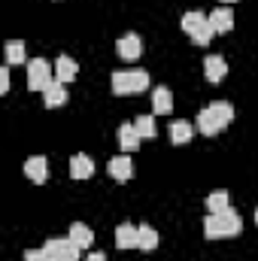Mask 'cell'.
<instances>
[{"label": "cell", "mask_w": 258, "mask_h": 261, "mask_svg": "<svg viewBox=\"0 0 258 261\" xmlns=\"http://www.w3.org/2000/svg\"><path fill=\"white\" fill-rule=\"evenodd\" d=\"M43 252H46L49 261H76L82 249H79L70 237H52V240H46Z\"/></svg>", "instance_id": "obj_5"}, {"label": "cell", "mask_w": 258, "mask_h": 261, "mask_svg": "<svg viewBox=\"0 0 258 261\" xmlns=\"http://www.w3.org/2000/svg\"><path fill=\"white\" fill-rule=\"evenodd\" d=\"M6 64H24V43L21 40L6 43Z\"/></svg>", "instance_id": "obj_23"}, {"label": "cell", "mask_w": 258, "mask_h": 261, "mask_svg": "<svg viewBox=\"0 0 258 261\" xmlns=\"http://www.w3.org/2000/svg\"><path fill=\"white\" fill-rule=\"evenodd\" d=\"M222 3H234V0H222Z\"/></svg>", "instance_id": "obj_29"}, {"label": "cell", "mask_w": 258, "mask_h": 261, "mask_svg": "<svg viewBox=\"0 0 258 261\" xmlns=\"http://www.w3.org/2000/svg\"><path fill=\"white\" fill-rule=\"evenodd\" d=\"M24 176H28L31 182H37V186H43V182L49 179V161H46L43 155L28 158V161H24Z\"/></svg>", "instance_id": "obj_6"}, {"label": "cell", "mask_w": 258, "mask_h": 261, "mask_svg": "<svg viewBox=\"0 0 258 261\" xmlns=\"http://www.w3.org/2000/svg\"><path fill=\"white\" fill-rule=\"evenodd\" d=\"M134 128H137V134H140V137H146V140H152V137L158 134V130H155V119H152V116H137V119H134Z\"/></svg>", "instance_id": "obj_24"}, {"label": "cell", "mask_w": 258, "mask_h": 261, "mask_svg": "<svg viewBox=\"0 0 258 261\" xmlns=\"http://www.w3.org/2000/svg\"><path fill=\"white\" fill-rule=\"evenodd\" d=\"M9 91V64L0 67V94H6Z\"/></svg>", "instance_id": "obj_25"}, {"label": "cell", "mask_w": 258, "mask_h": 261, "mask_svg": "<svg viewBox=\"0 0 258 261\" xmlns=\"http://www.w3.org/2000/svg\"><path fill=\"white\" fill-rule=\"evenodd\" d=\"M197 130H200L203 137H216L222 128L216 125V119L210 116V110H200V113H197Z\"/></svg>", "instance_id": "obj_22"}, {"label": "cell", "mask_w": 258, "mask_h": 261, "mask_svg": "<svg viewBox=\"0 0 258 261\" xmlns=\"http://www.w3.org/2000/svg\"><path fill=\"white\" fill-rule=\"evenodd\" d=\"M152 110H155L158 116H167V113L173 110V94H170V88L158 85V88L152 91Z\"/></svg>", "instance_id": "obj_14"}, {"label": "cell", "mask_w": 258, "mask_h": 261, "mask_svg": "<svg viewBox=\"0 0 258 261\" xmlns=\"http://www.w3.org/2000/svg\"><path fill=\"white\" fill-rule=\"evenodd\" d=\"M116 52H119V58H122V61H137V58H140V52H143V43H140V37H137V34H125V37L116 43Z\"/></svg>", "instance_id": "obj_9"}, {"label": "cell", "mask_w": 258, "mask_h": 261, "mask_svg": "<svg viewBox=\"0 0 258 261\" xmlns=\"http://www.w3.org/2000/svg\"><path fill=\"white\" fill-rule=\"evenodd\" d=\"M183 31L192 37L197 46H207V43L213 40V28H210V18H207L203 12H197V9H189V12L183 15Z\"/></svg>", "instance_id": "obj_3"}, {"label": "cell", "mask_w": 258, "mask_h": 261, "mask_svg": "<svg viewBox=\"0 0 258 261\" xmlns=\"http://www.w3.org/2000/svg\"><path fill=\"white\" fill-rule=\"evenodd\" d=\"M192 137H194V128L189 122H173V125H170V143H173V146H183V143H189Z\"/></svg>", "instance_id": "obj_20"}, {"label": "cell", "mask_w": 258, "mask_h": 261, "mask_svg": "<svg viewBox=\"0 0 258 261\" xmlns=\"http://www.w3.org/2000/svg\"><path fill=\"white\" fill-rule=\"evenodd\" d=\"M137 231H140V228L122 222V225L116 228V246H119V249H137Z\"/></svg>", "instance_id": "obj_18"}, {"label": "cell", "mask_w": 258, "mask_h": 261, "mask_svg": "<svg viewBox=\"0 0 258 261\" xmlns=\"http://www.w3.org/2000/svg\"><path fill=\"white\" fill-rule=\"evenodd\" d=\"M76 73H79V64H76L70 55H61V58L55 61V79H58V82H64V85L67 82H73Z\"/></svg>", "instance_id": "obj_13"}, {"label": "cell", "mask_w": 258, "mask_h": 261, "mask_svg": "<svg viewBox=\"0 0 258 261\" xmlns=\"http://www.w3.org/2000/svg\"><path fill=\"white\" fill-rule=\"evenodd\" d=\"M243 228L240 216L234 210H222V213H210L203 219V237L207 240H225V237H237Z\"/></svg>", "instance_id": "obj_1"}, {"label": "cell", "mask_w": 258, "mask_h": 261, "mask_svg": "<svg viewBox=\"0 0 258 261\" xmlns=\"http://www.w3.org/2000/svg\"><path fill=\"white\" fill-rule=\"evenodd\" d=\"M149 88V73L146 70H116L113 73V91L116 94H140Z\"/></svg>", "instance_id": "obj_2"}, {"label": "cell", "mask_w": 258, "mask_h": 261, "mask_svg": "<svg viewBox=\"0 0 258 261\" xmlns=\"http://www.w3.org/2000/svg\"><path fill=\"white\" fill-rule=\"evenodd\" d=\"M70 240H73L79 249H88V246L94 243V231H91L88 225H82V222H73V225H70Z\"/></svg>", "instance_id": "obj_17"}, {"label": "cell", "mask_w": 258, "mask_h": 261, "mask_svg": "<svg viewBox=\"0 0 258 261\" xmlns=\"http://www.w3.org/2000/svg\"><path fill=\"white\" fill-rule=\"evenodd\" d=\"M137 249H143V252L158 249V231L149 228V225H140V231H137Z\"/></svg>", "instance_id": "obj_19"}, {"label": "cell", "mask_w": 258, "mask_h": 261, "mask_svg": "<svg viewBox=\"0 0 258 261\" xmlns=\"http://www.w3.org/2000/svg\"><path fill=\"white\" fill-rule=\"evenodd\" d=\"M207 110H210V116L216 119V125H219L222 130H225L228 125H231V122H234V107H231L228 100H216V103H210Z\"/></svg>", "instance_id": "obj_12"}, {"label": "cell", "mask_w": 258, "mask_h": 261, "mask_svg": "<svg viewBox=\"0 0 258 261\" xmlns=\"http://www.w3.org/2000/svg\"><path fill=\"white\" fill-rule=\"evenodd\" d=\"M207 210H210V213H222V210H231V195H228L225 189L213 192V195L207 197Z\"/></svg>", "instance_id": "obj_21"}, {"label": "cell", "mask_w": 258, "mask_h": 261, "mask_svg": "<svg viewBox=\"0 0 258 261\" xmlns=\"http://www.w3.org/2000/svg\"><path fill=\"white\" fill-rule=\"evenodd\" d=\"M107 170H110V176H113L116 182H128L131 176H134V161H131V155H116V158L107 164Z\"/></svg>", "instance_id": "obj_8"}, {"label": "cell", "mask_w": 258, "mask_h": 261, "mask_svg": "<svg viewBox=\"0 0 258 261\" xmlns=\"http://www.w3.org/2000/svg\"><path fill=\"white\" fill-rule=\"evenodd\" d=\"M52 79H55V70L49 67V61H43V58L28 61V88L31 91H46L52 85Z\"/></svg>", "instance_id": "obj_4"}, {"label": "cell", "mask_w": 258, "mask_h": 261, "mask_svg": "<svg viewBox=\"0 0 258 261\" xmlns=\"http://www.w3.org/2000/svg\"><path fill=\"white\" fill-rule=\"evenodd\" d=\"M43 103H46L49 110H58V107H64V103H67V88H64V82L52 79V85L43 91Z\"/></svg>", "instance_id": "obj_11"}, {"label": "cell", "mask_w": 258, "mask_h": 261, "mask_svg": "<svg viewBox=\"0 0 258 261\" xmlns=\"http://www.w3.org/2000/svg\"><path fill=\"white\" fill-rule=\"evenodd\" d=\"M203 76H207V82L219 85V82L228 76V61H225L222 55H210V58H203Z\"/></svg>", "instance_id": "obj_7"}, {"label": "cell", "mask_w": 258, "mask_h": 261, "mask_svg": "<svg viewBox=\"0 0 258 261\" xmlns=\"http://www.w3.org/2000/svg\"><path fill=\"white\" fill-rule=\"evenodd\" d=\"M24 261H49V258H46L43 249H28V252H24Z\"/></svg>", "instance_id": "obj_26"}, {"label": "cell", "mask_w": 258, "mask_h": 261, "mask_svg": "<svg viewBox=\"0 0 258 261\" xmlns=\"http://www.w3.org/2000/svg\"><path fill=\"white\" fill-rule=\"evenodd\" d=\"M255 225H258V210H255Z\"/></svg>", "instance_id": "obj_28"}, {"label": "cell", "mask_w": 258, "mask_h": 261, "mask_svg": "<svg viewBox=\"0 0 258 261\" xmlns=\"http://www.w3.org/2000/svg\"><path fill=\"white\" fill-rule=\"evenodd\" d=\"M119 146H122V152H137V146H140V134H137V128H134V122H128V125H122L119 128Z\"/></svg>", "instance_id": "obj_15"}, {"label": "cell", "mask_w": 258, "mask_h": 261, "mask_svg": "<svg viewBox=\"0 0 258 261\" xmlns=\"http://www.w3.org/2000/svg\"><path fill=\"white\" fill-rule=\"evenodd\" d=\"M207 18H210V28H213V34H228V31L234 28V12H231V9H225V6L213 9Z\"/></svg>", "instance_id": "obj_10"}, {"label": "cell", "mask_w": 258, "mask_h": 261, "mask_svg": "<svg viewBox=\"0 0 258 261\" xmlns=\"http://www.w3.org/2000/svg\"><path fill=\"white\" fill-rule=\"evenodd\" d=\"M94 173V161L88 158V155H73V161H70V176L73 179H88Z\"/></svg>", "instance_id": "obj_16"}, {"label": "cell", "mask_w": 258, "mask_h": 261, "mask_svg": "<svg viewBox=\"0 0 258 261\" xmlns=\"http://www.w3.org/2000/svg\"><path fill=\"white\" fill-rule=\"evenodd\" d=\"M85 261H107V255H104V252H91Z\"/></svg>", "instance_id": "obj_27"}]
</instances>
